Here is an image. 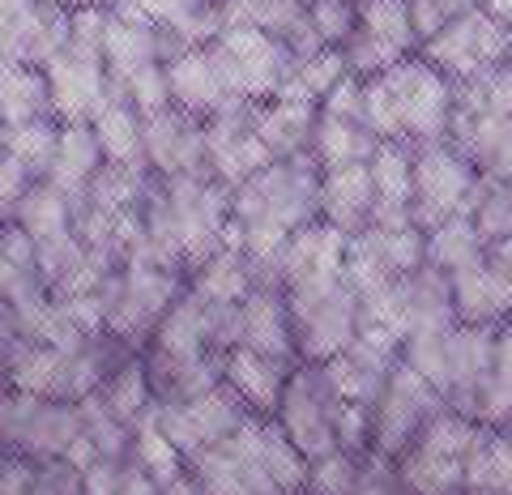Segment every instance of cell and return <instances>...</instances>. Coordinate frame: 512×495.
Masks as SVG:
<instances>
[{
	"label": "cell",
	"instance_id": "6da1fadb",
	"mask_svg": "<svg viewBox=\"0 0 512 495\" xmlns=\"http://www.w3.org/2000/svg\"><path fill=\"white\" fill-rule=\"evenodd\" d=\"M188 274L154 265H124L99 286V303L107 316V338H116L124 350L146 355L154 342V329L163 325L171 303L184 295Z\"/></svg>",
	"mask_w": 512,
	"mask_h": 495
},
{
	"label": "cell",
	"instance_id": "7a4b0ae2",
	"mask_svg": "<svg viewBox=\"0 0 512 495\" xmlns=\"http://www.w3.org/2000/svg\"><path fill=\"white\" fill-rule=\"evenodd\" d=\"M291 333L299 363H329L359 338V295L342 278H316L286 286Z\"/></svg>",
	"mask_w": 512,
	"mask_h": 495
},
{
	"label": "cell",
	"instance_id": "3957f363",
	"mask_svg": "<svg viewBox=\"0 0 512 495\" xmlns=\"http://www.w3.org/2000/svg\"><path fill=\"white\" fill-rule=\"evenodd\" d=\"M380 77H384V86H389L393 124H397V141H402V146L419 150V146L448 141L457 94L440 69H431L423 56H406Z\"/></svg>",
	"mask_w": 512,
	"mask_h": 495
},
{
	"label": "cell",
	"instance_id": "277c9868",
	"mask_svg": "<svg viewBox=\"0 0 512 495\" xmlns=\"http://www.w3.org/2000/svg\"><path fill=\"white\" fill-rule=\"evenodd\" d=\"M82 436L77 406L52 402V397H30L18 389L0 393V449L26 457L30 466L64 461Z\"/></svg>",
	"mask_w": 512,
	"mask_h": 495
},
{
	"label": "cell",
	"instance_id": "5b68a950",
	"mask_svg": "<svg viewBox=\"0 0 512 495\" xmlns=\"http://www.w3.org/2000/svg\"><path fill=\"white\" fill-rule=\"evenodd\" d=\"M210 47L218 56V69L227 73L235 99H244V103H265L274 94H282L291 86L295 65H299L291 47L261 35L252 26H227Z\"/></svg>",
	"mask_w": 512,
	"mask_h": 495
},
{
	"label": "cell",
	"instance_id": "8992f818",
	"mask_svg": "<svg viewBox=\"0 0 512 495\" xmlns=\"http://www.w3.org/2000/svg\"><path fill=\"white\" fill-rule=\"evenodd\" d=\"M419 56L431 69H440L453 86H461V82H474V77L491 73L495 65H504L512 56V30L504 22H495L491 13L478 5L448 22L436 39H427L419 47Z\"/></svg>",
	"mask_w": 512,
	"mask_h": 495
},
{
	"label": "cell",
	"instance_id": "52a82bcc",
	"mask_svg": "<svg viewBox=\"0 0 512 495\" xmlns=\"http://www.w3.org/2000/svg\"><path fill=\"white\" fill-rule=\"evenodd\" d=\"M338 410H342V397L333 393L325 367L299 363L291 380H286L274 423L286 431V440H291L303 457L316 461V457L338 449Z\"/></svg>",
	"mask_w": 512,
	"mask_h": 495
},
{
	"label": "cell",
	"instance_id": "ba28073f",
	"mask_svg": "<svg viewBox=\"0 0 512 495\" xmlns=\"http://www.w3.org/2000/svg\"><path fill=\"white\" fill-rule=\"evenodd\" d=\"M440 410H448L444 397L431 389L414 367L397 363L389 385H384V393L372 406V453L384 461H397L406 449H414L419 431L436 419Z\"/></svg>",
	"mask_w": 512,
	"mask_h": 495
},
{
	"label": "cell",
	"instance_id": "9c48e42d",
	"mask_svg": "<svg viewBox=\"0 0 512 495\" xmlns=\"http://www.w3.org/2000/svg\"><path fill=\"white\" fill-rule=\"evenodd\" d=\"M478 188V171L461 158L448 141L414 150V193H410V222L419 231H436L440 222L466 214Z\"/></svg>",
	"mask_w": 512,
	"mask_h": 495
},
{
	"label": "cell",
	"instance_id": "30bf717a",
	"mask_svg": "<svg viewBox=\"0 0 512 495\" xmlns=\"http://www.w3.org/2000/svg\"><path fill=\"white\" fill-rule=\"evenodd\" d=\"M154 414H158V427L167 431V440L180 449L184 461H192L205 449L227 444L235 431L252 419V410L239 402L227 385L201 393L197 402H184V406H158L154 402Z\"/></svg>",
	"mask_w": 512,
	"mask_h": 495
},
{
	"label": "cell",
	"instance_id": "8fae6325",
	"mask_svg": "<svg viewBox=\"0 0 512 495\" xmlns=\"http://www.w3.org/2000/svg\"><path fill=\"white\" fill-rule=\"evenodd\" d=\"M141 154L146 171L158 180H180V175H210L205 158V120L188 116L180 107H163L141 120Z\"/></svg>",
	"mask_w": 512,
	"mask_h": 495
},
{
	"label": "cell",
	"instance_id": "7c38bea8",
	"mask_svg": "<svg viewBox=\"0 0 512 495\" xmlns=\"http://www.w3.org/2000/svg\"><path fill=\"white\" fill-rule=\"evenodd\" d=\"M252 107L256 103H235L227 111L205 120V158H210V180H218L227 193L248 184L256 171L269 167L274 158L252 133Z\"/></svg>",
	"mask_w": 512,
	"mask_h": 495
},
{
	"label": "cell",
	"instance_id": "4fadbf2b",
	"mask_svg": "<svg viewBox=\"0 0 512 495\" xmlns=\"http://www.w3.org/2000/svg\"><path fill=\"white\" fill-rule=\"evenodd\" d=\"M47 90H52V116L60 124H82L94 120V111L107 103L111 94V77L103 56L77 52V47H64V52L43 69Z\"/></svg>",
	"mask_w": 512,
	"mask_h": 495
},
{
	"label": "cell",
	"instance_id": "5bb4252c",
	"mask_svg": "<svg viewBox=\"0 0 512 495\" xmlns=\"http://www.w3.org/2000/svg\"><path fill=\"white\" fill-rule=\"evenodd\" d=\"M167 86H171V107L188 111L197 120H210L218 111H227L235 103V90L227 82V73L218 69V56L214 47H180L171 60H167Z\"/></svg>",
	"mask_w": 512,
	"mask_h": 495
},
{
	"label": "cell",
	"instance_id": "9a60e30c",
	"mask_svg": "<svg viewBox=\"0 0 512 495\" xmlns=\"http://www.w3.org/2000/svg\"><path fill=\"white\" fill-rule=\"evenodd\" d=\"M175 56L171 39L158 30L150 18H141V13L120 0L116 9H107V35H103V65H107V77L111 82H124V77H133L137 69L146 65H163V60Z\"/></svg>",
	"mask_w": 512,
	"mask_h": 495
},
{
	"label": "cell",
	"instance_id": "2e32d148",
	"mask_svg": "<svg viewBox=\"0 0 512 495\" xmlns=\"http://www.w3.org/2000/svg\"><path fill=\"white\" fill-rule=\"evenodd\" d=\"M448 146L466 158L478 175H487V180H508V171H512V116H504V111L457 107Z\"/></svg>",
	"mask_w": 512,
	"mask_h": 495
},
{
	"label": "cell",
	"instance_id": "e0dca14e",
	"mask_svg": "<svg viewBox=\"0 0 512 495\" xmlns=\"http://www.w3.org/2000/svg\"><path fill=\"white\" fill-rule=\"evenodd\" d=\"M295 367L299 363H286V359L256 355V350L235 346V350L222 355V385H227L252 414L274 419L282 393H286V380H291Z\"/></svg>",
	"mask_w": 512,
	"mask_h": 495
},
{
	"label": "cell",
	"instance_id": "ac0fdd59",
	"mask_svg": "<svg viewBox=\"0 0 512 495\" xmlns=\"http://www.w3.org/2000/svg\"><path fill=\"white\" fill-rule=\"evenodd\" d=\"M239 346L256 355H274L286 363H299L295 333H291V308H286L282 286H252L239 303Z\"/></svg>",
	"mask_w": 512,
	"mask_h": 495
},
{
	"label": "cell",
	"instance_id": "d6986e66",
	"mask_svg": "<svg viewBox=\"0 0 512 495\" xmlns=\"http://www.w3.org/2000/svg\"><path fill=\"white\" fill-rule=\"evenodd\" d=\"M316 103L303 99L299 90L286 86L274 99L256 103L252 107V133L256 141L269 150V158H295V154H308V141H312V124H316Z\"/></svg>",
	"mask_w": 512,
	"mask_h": 495
},
{
	"label": "cell",
	"instance_id": "ffe728a7",
	"mask_svg": "<svg viewBox=\"0 0 512 495\" xmlns=\"http://www.w3.org/2000/svg\"><path fill=\"white\" fill-rule=\"evenodd\" d=\"M346 244L350 235L333 231L329 222H312V227L295 231L278 257V286L286 291V286L316 282V278H342Z\"/></svg>",
	"mask_w": 512,
	"mask_h": 495
},
{
	"label": "cell",
	"instance_id": "44dd1931",
	"mask_svg": "<svg viewBox=\"0 0 512 495\" xmlns=\"http://www.w3.org/2000/svg\"><path fill=\"white\" fill-rule=\"evenodd\" d=\"M367 175H372L376 193L372 227H406L414 193V150L402 141H380L376 154L367 158Z\"/></svg>",
	"mask_w": 512,
	"mask_h": 495
},
{
	"label": "cell",
	"instance_id": "7402d4cb",
	"mask_svg": "<svg viewBox=\"0 0 512 495\" xmlns=\"http://www.w3.org/2000/svg\"><path fill=\"white\" fill-rule=\"evenodd\" d=\"M372 214H376V193L367 163L333 167L320 175V222H329L342 235H359L372 227Z\"/></svg>",
	"mask_w": 512,
	"mask_h": 495
},
{
	"label": "cell",
	"instance_id": "603a6c76",
	"mask_svg": "<svg viewBox=\"0 0 512 495\" xmlns=\"http://www.w3.org/2000/svg\"><path fill=\"white\" fill-rule=\"evenodd\" d=\"M402 286V308H406V338L414 333H444L457 325V308H453V282L440 269H414V274L397 278Z\"/></svg>",
	"mask_w": 512,
	"mask_h": 495
},
{
	"label": "cell",
	"instance_id": "cb8c5ba5",
	"mask_svg": "<svg viewBox=\"0 0 512 495\" xmlns=\"http://www.w3.org/2000/svg\"><path fill=\"white\" fill-rule=\"evenodd\" d=\"M103 167H107V158H103L99 137H94V129H90V120H82V124H60L56 163H52V175H47V180H52L60 193L73 201V210L82 205L90 180Z\"/></svg>",
	"mask_w": 512,
	"mask_h": 495
},
{
	"label": "cell",
	"instance_id": "d4e9b609",
	"mask_svg": "<svg viewBox=\"0 0 512 495\" xmlns=\"http://www.w3.org/2000/svg\"><path fill=\"white\" fill-rule=\"evenodd\" d=\"M64 363H69V350L30 342V338H13L9 350H5L9 389L30 393V397H52V402H64Z\"/></svg>",
	"mask_w": 512,
	"mask_h": 495
},
{
	"label": "cell",
	"instance_id": "484cf974",
	"mask_svg": "<svg viewBox=\"0 0 512 495\" xmlns=\"http://www.w3.org/2000/svg\"><path fill=\"white\" fill-rule=\"evenodd\" d=\"M448 282H453L457 325L500 329V325L508 321V303H512V295L491 278L487 261H478V265H470V269H457V274H448Z\"/></svg>",
	"mask_w": 512,
	"mask_h": 495
},
{
	"label": "cell",
	"instance_id": "4316f807",
	"mask_svg": "<svg viewBox=\"0 0 512 495\" xmlns=\"http://www.w3.org/2000/svg\"><path fill=\"white\" fill-rule=\"evenodd\" d=\"M154 355L167 359H192V355H210V308L184 286V295L171 303V312L163 316V325L154 329V342L146 346ZM218 355V350H214Z\"/></svg>",
	"mask_w": 512,
	"mask_h": 495
},
{
	"label": "cell",
	"instance_id": "83f0119b",
	"mask_svg": "<svg viewBox=\"0 0 512 495\" xmlns=\"http://www.w3.org/2000/svg\"><path fill=\"white\" fill-rule=\"evenodd\" d=\"M90 129H94V137H99L103 158L111 167H146V154H141V116H137V107L120 94L116 82H111L107 103L94 111Z\"/></svg>",
	"mask_w": 512,
	"mask_h": 495
},
{
	"label": "cell",
	"instance_id": "f1b7e54d",
	"mask_svg": "<svg viewBox=\"0 0 512 495\" xmlns=\"http://www.w3.org/2000/svg\"><path fill=\"white\" fill-rule=\"evenodd\" d=\"M376 146H380V141L372 137V129H367V124H359V120H342V116H329V111H316L308 154L316 158V167H320V171L367 163V158L376 154Z\"/></svg>",
	"mask_w": 512,
	"mask_h": 495
},
{
	"label": "cell",
	"instance_id": "f546056e",
	"mask_svg": "<svg viewBox=\"0 0 512 495\" xmlns=\"http://www.w3.org/2000/svg\"><path fill=\"white\" fill-rule=\"evenodd\" d=\"M35 120H56L52 116V90H47L43 69L26 65H5L0 60V129H22Z\"/></svg>",
	"mask_w": 512,
	"mask_h": 495
},
{
	"label": "cell",
	"instance_id": "4dcf8cb0",
	"mask_svg": "<svg viewBox=\"0 0 512 495\" xmlns=\"http://www.w3.org/2000/svg\"><path fill=\"white\" fill-rule=\"evenodd\" d=\"M256 286L252 265L239 248H218L210 261H201L188 274V291L197 295L201 303H244V295Z\"/></svg>",
	"mask_w": 512,
	"mask_h": 495
},
{
	"label": "cell",
	"instance_id": "1f68e13d",
	"mask_svg": "<svg viewBox=\"0 0 512 495\" xmlns=\"http://www.w3.org/2000/svg\"><path fill=\"white\" fill-rule=\"evenodd\" d=\"M13 227H22L35 239V248L52 244V239H64V235H73V201L64 197L52 180H39L22 197L18 214H13Z\"/></svg>",
	"mask_w": 512,
	"mask_h": 495
},
{
	"label": "cell",
	"instance_id": "d6a6232c",
	"mask_svg": "<svg viewBox=\"0 0 512 495\" xmlns=\"http://www.w3.org/2000/svg\"><path fill=\"white\" fill-rule=\"evenodd\" d=\"M393 466L402 474V483L410 487V495H461L466 491V461L423 449V444L406 449Z\"/></svg>",
	"mask_w": 512,
	"mask_h": 495
},
{
	"label": "cell",
	"instance_id": "836d02e7",
	"mask_svg": "<svg viewBox=\"0 0 512 495\" xmlns=\"http://www.w3.org/2000/svg\"><path fill=\"white\" fill-rule=\"evenodd\" d=\"M99 402L116 414V419L133 431V423L154 406V389H150V372H146V359L141 355H128L124 363L111 367V376L99 385Z\"/></svg>",
	"mask_w": 512,
	"mask_h": 495
},
{
	"label": "cell",
	"instance_id": "e575fe53",
	"mask_svg": "<svg viewBox=\"0 0 512 495\" xmlns=\"http://www.w3.org/2000/svg\"><path fill=\"white\" fill-rule=\"evenodd\" d=\"M128 461L146 470L158 487L171 483V478H180L188 470V461L180 457V449H175V444L167 440V431L158 427L154 406L133 423V431H128Z\"/></svg>",
	"mask_w": 512,
	"mask_h": 495
},
{
	"label": "cell",
	"instance_id": "d590c367",
	"mask_svg": "<svg viewBox=\"0 0 512 495\" xmlns=\"http://www.w3.org/2000/svg\"><path fill=\"white\" fill-rule=\"evenodd\" d=\"M359 30L397 60L419 56V35H414L406 0H359Z\"/></svg>",
	"mask_w": 512,
	"mask_h": 495
},
{
	"label": "cell",
	"instance_id": "8d00e7d4",
	"mask_svg": "<svg viewBox=\"0 0 512 495\" xmlns=\"http://www.w3.org/2000/svg\"><path fill=\"white\" fill-rule=\"evenodd\" d=\"M487 257V244L478 239L474 222L466 214L440 222L436 231H427V265L440 269V274H457V269H470Z\"/></svg>",
	"mask_w": 512,
	"mask_h": 495
},
{
	"label": "cell",
	"instance_id": "74e56055",
	"mask_svg": "<svg viewBox=\"0 0 512 495\" xmlns=\"http://www.w3.org/2000/svg\"><path fill=\"white\" fill-rule=\"evenodd\" d=\"M466 218L474 222V231L487 248L512 239V184L478 175V188H474V197L466 205Z\"/></svg>",
	"mask_w": 512,
	"mask_h": 495
},
{
	"label": "cell",
	"instance_id": "f35d334b",
	"mask_svg": "<svg viewBox=\"0 0 512 495\" xmlns=\"http://www.w3.org/2000/svg\"><path fill=\"white\" fill-rule=\"evenodd\" d=\"M56 141H60V120H35V124H22V129H9L5 150L22 167H30L35 180H47L56 163Z\"/></svg>",
	"mask_w": 512,
	"mask_h": 495
},
{
	"label": "cell",
	"instance_id": "ab89813d",
	"mask_svg": "<svg viewBox=\"0 0 512 495\" xmlns=\"http://www.w3.org/2000/svg\"><path fill=\"white\" fill-rule=\"evenodd\" d=\"M77 419H82V436L90 440L94 457L128 461V427L99 402V397H86V402H77Z\"/></svg>",
	"mask_w": 512,
	"mask_h": 495
},
{
	"label": "cell",
	"instance_id": "60d3db41",
	"mask_svg": "<svg viewBox=\"0 0 512 495\" xmlns=\"http://www.w3.org/2000/svg\"><path fill=\"white\" fill-rule=\"evenodd\" d=\"M359 470H363V457H350L342 449H333L325 457L308 461L303 495H355L359 491Z\"/></svg>",
	"mask_w": 512,
	"mask_h": 495
},
{
	"label": "cell",
	"instance_id": "b9f144b4",
	"mask_svg": "<svg viewBox=\"0 0 512 495\" xmlns=\"http://www.w3.org/2000/svg\"><path fill=\"white\" fill-rule=\"evenodd\" d=\"M308 26L320 47H342L359 30V0H308Z\"/></svg>",
	"mask_w": 512,
	"mask_h": 495
},
{
	"label": "cell",
	"instance_id": "7bdbcfd3",
	"mask_svg": "<svg viewBox=\"0 0 512 495\" xmlns=\"http://www.w3.org/2000/svg\"><path fill=\"white\" fill-rule=\"evenodd\" d=\"M350 69H346V60H342V52L338 47H320V52H312V56H303L299 65H295V77H291V90H299L303 99H312L316 107H320V99L342 82Z\"/></svg>",
	"mask_w": 512,
	"mask_h": 495
},
{
	"label": "cell",
	"instance_id": "ee69618b",
	"mask_svg": "<svg viewBox=\"0 0 512 495\" xmlns=\"http://www.w3.org/2000/svg\"><path fill=\"white\" fill-rule=\"evenodd\" d=\"M120 94L137 107V116H141V120L154 116V111H163V107H171L167 60H163V65H146V69H137L133 77H124V82H120Z\"/></svg>",
	"mask_w": 512,
	"mask_h": 495
},
{
	"label": "cell",
	"instance_id": "f6af8a7d",
	"mask_svg": "<svg viewBox=\"0 0 512 495\" xmlns=\"http://www.w3.org/2000/svg\"><path fill=\"white\" fill-rule=\"evenodd\" d=\"M338 449L350 453V457L372 453V406L342 402V410H338Z\"/></svg>",
	"mask_w": 512,
	"mask_h": 495
},
{
	"label": "cell",
	"instance_id": "bcb514c9",
	"mask_svg": "<svg viewBox=\"0 0 512 495\" xmlns=\"http://www.w3.org/2000/svg\"><path fill=\"white\" fill-rule=\"evenodd\" d=\"M35 184H39V180L30 175V167H22L18 158L5 150V158H0V222H13V214H18L22 197H26Z\"/></svg>",
	"mask_w": 512,
	"mask_h": 495
},
{
	"label": "cell",
	"instance_id": "7dc6e473",
	"mask_svg": "<svg viewBox=\"0 0 512 495\" xmlns=\"http://www.w3.org/2000/svg\"><path fill=\"white\" fill-rule=\"evenodd\" d=\"M355 495H410V487L402 483V474H397L393 461L367 453L363 470H359V491Z\"/></svg>",
	"mask_w": 512,
	"mask_h": 495
},
{
	"label": "cell",
	"instance_id": "c3c4849f",
	"mask_svg": "<svg viewBox=\"0 0 512 495\" xmlns=\"http://www.w3.org/2000/svg\"><path fill=\"white\" fill-rule=\"evenodd\" d=\"M320 111H329V116H342V120H359V124H363V82L346 73L342 82L333 86L325 99H320Z\"/></svg>",
	"mask_w": 512,
	"mask_h": 495
},
{
	"label": "cell",
	"instance_id": "681fc988",
	"mask_svg": "<svg viewBox=\"0 0 512 495\" xmlns=\"http://www.w3.org/2000/svg\"><path fill=\"white\" fill-rule=\"evenodd\" d=\"M0 495H35V466L0 449Z\"/></svg>",
	"mask_w": 512,
	"mask_h": 495
},
{
	"label": "cell",
	"instance_id": "f907efd6",
	"mask_svg": "<svg viewBox=\"0 0 512 495\" xmlns=\"http://www.w3.org/2000/svg\"><path fill=\"white\" fill-rule=\"evenodd\" d=\"M120 474H124V461L94 457L90 466L82 470V495H116L120 491Z\"/></svg>",
	"mask_w": 512,
	"mask_h": 495
},
{
	"label": "cell",
	"instance_id": "816d5d0a",
	"mask_svg": "<svg viewBox=\"0 0 512 495\" xmlns=\"http://www.w3.org/2000/svg\"><path fill=\"white\" fill-rule=\"evenodd\" d=\"M483 261H487V269H491V278L512 295V239H504V244H491Z\"/></svg>",
	"mask_w": 512,
	"mask_h": 495
},
{
	"label": "cell",
	"instance_id": "f5cc1de1",
	"mask_svg": "<svg viewBox=\"0 0 512 495\" xmlns=\"http://www.w3.org/2000/svg\"><path fill=\"white\" fill-rule=\"evenodd\" d=\"M116 495H163V487H158L141 466L124 461V474H120V491H116Z\"/></svg>",
	"mask_w": 512,
	"mask_h": 495
},
{
	"label": "cell",
	"instance_id": "db71d44e",
	"mask_svg": "<svg viewBox=\"0 0 512 495\" xmlns=\"http://www.w3.org/2000/svg\"><path fill=\"white\" fill-rule=\"evenodd\" d=\"M163 495H205V491H201L197 478H192V474L184 470L180 478H171V483H163Z\"/></svg>",
	"mask_w": 512,
	"mask_h": 495
},
{
	"label": "cell",
	"instance_id": "11a10c76",
	"mask_svg": "<svg viewBox=\"0 0 512 495\" xmlns=\"http://www.w3.org/2000/svg\"><path fill=\"white\" fill-rule=\"evenodd\" d=\"M13 338H18V321H13V308H9V303L0 299V346L9 350Z\"/></svg>",
	"mask_w": 512,
	"mask_h": 495
},
{
	"label": "cell",
	"instance_id": "9f6ffc18",
	"mask_svg": "<svg viewBox=\"0 0 512 495\" xmlns=\"http://www.w3.org/2000/svg\"><path fill=\"white\" fill-rule=\"evenodd\" d=\"M478 5H483L495 22H504L512 30V0H478Z\"/></svg>",
	"mask_w": 512,
	"mask_h": 495
},
{
	"label": "cell",
	"instance_id": "6f0895ef",
	"mask_svg": "<svg viewBox=\"0 0 512 495\" xmlns=\"http://www.w3.org/2000/svg\"><path fill=\"white\" fill-rule=\"evenodd\" d=\"M69 9H116L120 0H64Z\"/></svg>",
	"mask_w": 512,
	"mask_h": 495
},
{
	"label": "cell",
	"instance_id": "680465c9",
	"mask_svg": "<svg viewBox=\"0 0 512 495\" xmlns=\"http://www.w3.org/2000/svg\"><path fill=\"white\" fill-rule=\"evenodd\" d=\"M9 389V367H5V346H0V393Z\"/></svg>",
	"mask_w": 512,
	"mask_h": 495
},
{
	"label": "cell",
	"instance_id": "91938a15",
	"mask_svg": "<svg viewBox=\"0 0 512 495\" xmlns=\"http://www.w3.org/2000/svg\"><path fill=\"white\" fill-rule=\"evenodd\" d=\"M466 495H504V491H466Z\"/></svg>",
	"mask_w": 512,
	"mask_h": 495
},
{
	"label": "cell",
	"instance_id": "94428289",
	"mask_svg": "<svg viewBox=\"0 0 512 495\" xmlns=\"http://www.w3.org/2000/svg\"><path fill=\"white\" fill-rule=\"evenodd\" d=\"M0 158H5V129H0Z\"/></svg>",
	"mask_w": 512,
	"mask_h": 495
},
{
	"label": "cell",
	"instance_id": "6125c7cd",
	"mask_svg": "<svg viewBox=\"0 0 512 495\" xmlns=\"http://www.w3.org/2000/svg\"><path fill=\"white\" fill-rule=\"evenodd\" d=\"M52 5H64V0H52ZM64 9H69V5H64Z\"/></svg>",
	"mask_w": 512,
	"mask_h": 495
},
{
	"label": "cell",
	"instance_id": "be15d7a7",
	"mask_svg": "<svg viewBox=\"0 0 512 495\" xmlns=\"http://www.w3.org/2000/svg\"><path fill=\"white\" fill-rule=\"evenodd\" d=\"M508 321H512V303H508Z\"/></svg>",
	"mask_w": 512,
	"mask_h": 495
},
{
	"label": "cell",
	"instance_id": "e7e4bbea",
	"mask_svg": "<svg viewBox=\"0 0 512 495\" xmlns=\"http://www.w3.org/2000/svg\"><path fill=\"white\" fill-rule=\"evenodd\" d=\"M508 60H512V56H508Z\"/></svg>",
	"mask_w": 512,
	"mask_h": 495
}]
</instances>
